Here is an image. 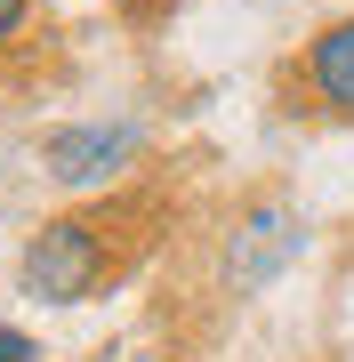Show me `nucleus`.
<instances>
[{
	"instance_id": "f257e3e1",
	"label": "nucleus",
	"mask_w": 354,
	"mask_h": 362,
	"mask_svg": "<svg viewBox=\"0 0 354 362\" xmlns=\"http://www.w3.org/2000/svg\"><path fill=\"white\" fill-rule=\"evenodd\" d=\"M105 226L113 218H49L25 242V266H16L25 298H40V306H73V298H89L97 282H105V266H113Z\"/></svg>"
},
{
	"instance_id": "f03ea898",
	"label": "nucleus",
	"mask_w": 354,
	"mask_h": 362,
	"mask_svg": "<svg viewBox=\"0 0 354 362\" xmlns=\"http://www.w3.org/2000/svg\"><path fill=\"white\" fill-rule=\"evenodd\" d=\"M137 153V129L129 121H97V129H57L40 145V161H49L57 185H105L121 161Z\"/></svg>"
},
{
	"instance_id": "7ed1b4c3",
	"label": "nucleus",
	"mask_w": 354,
	"mask_h": 362,
	"mask_svg": "<svg viewBox=\"0 0 354 362\" xmlns=\"http://www.w3.org/2000/svg\"><path fill=\"white\" fill-rule=\"evenodd\" d=\"M290 250H298V218H290V209H258V218H249V226L234 233V258H225L234 290L274 282V274L290 266Z\"/></svg>"
},
{
	"instance_id": "20e7f679",
	"label": "nucleus",
	"mask_w": 354,
	"mask_h": 362,
	"mask_svg": "<svg viewBox=\"0 0 354 362\" xmlns=\"http://www.w3.org/2000/svg\"><path fill=\"white\" fill-rule=\"evenodd\" d=\"M306 89H314L338 121H354V16L314 33V49H306Z\"/></svg>"
},
{
	"instance_id": "39448f33",
	"label": "nucleus",
	"mask_w": 354,
	"mask_h": 362,
	"mask_svg": "<svg viewBox=\"0 0 354 362\" xmlns=\"http://www.w3.org/2000/svg\"><path fill=\"white\" fill-rule=\"evenodd\" d=\"M25 16H33V0H0V49L25 33Z\"/></svg>"
},
{
	"instance_id": "423d86ee",
	"label": "nucleus",
	"mask_w": 354,
	"mask_h": 362,
	"mask_svg": "<svg viewBox=\"0 0 354 362\" xmlns=\"http://www.w3.org/2000/svg\"><path fill=\"white\" fill-rule=\"evenodd\" d=\"M0 362H40V346H33L25 330H0Z\"/></svg>"
},
{
	"instance_id": "0eeeda50",
	"label": "nucleus",
	"mask_w": 354,
	"mask_h": 362,
	"mask_svg": "<svg viewBox=\"0 0 354 362\" xmlns=\"http://www.w3.org/2000/svg\"><path fill=\"white\" fill-rule=\"evenodd\" d=\"M129 8H137V16H153V8H170V0H129Z\"/></svg>"
}]
</instances>
